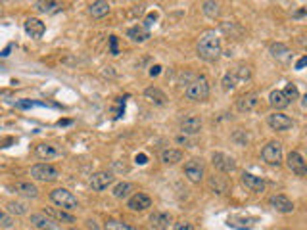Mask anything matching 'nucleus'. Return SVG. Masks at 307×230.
I'll list each match as a JSON object with an SVG mask.
<instances>
[{
    "instance_id": "21",
    "label": "nucleus",
    "mask_w": 307,
    "mask_h": 230,
    "mask_svg": "<svg viewBox=\"0 0 307 230\" xmlns=\"http://www.w3.org/2000/svg\"><path fill=\"white\" fill-rule=\"evenodd\" d=\"M144 98L148 100L150 104H154V106H165V104H167V96H165V92H163V90H159L157 87H150V88H146V90H144Z\"/></svg>"
},
{
    "instance_id": "11",
    "label": "nucleus",
    "mask_w": 307,
    "mask_h": 230,
    "mask_svg": "<svg viewBox=\"0 0 307 230\" xmlns=\"http://www.w3.org/2000/svg\"><path fill=\"white\" fill-rule=\"evenodd\" d=\"M286 165H288V169H290L294 175H298V177H306V173H307L306 159L302 158L300 152H290L288 158H286Z\"/></svg>"
},
{
    "instance_id": "46",
    "label": "nucleus",
    "mask_w": 307,
    "mask_h": 230,
    "mask_svg": "<svg viewBox=\"0 0 307 230\" xmlns=\"http://www.w3.org/2000/svg\"><path fill=\"white\" fill-rule=\"evenodd\" d=\"M10 50H12V46H8V48H4V50L0 52V56H2V58H6V56L10 54Z\"/></svg>"
},
{
    "instance_id": "24",
    "label": "nucleus",
    "mask_w": 307,
    "mask_h": 230,
    "mask_svg": "<svg viewBox=\"0 0 307 230\" xmlns=\"http://www.w3.org/2000/svg\"><path fill=\"white\" fill-rule=\"evenodd\" d=\"M89 14H91L92 18L100 19V18H104V16H108V14H110V4H108V2H104V0L91 2V4H89Z\"/></svg>"
},
{
    "instance_id": "31",
    "label": "nucleus",
    "mask_w": 307,
    "mask_h": 230,
    "mask_svg": "<svg viewBox=\"0 0 307 230\" xmlns=\"http://www.w3.org/2000/svg\"><path fill=\"white\" fill-rule=\"evenodd\" d=\"M232 77L236 79V83H246V81H249V77H251V69H249V66L240 64V66L232 71Z\"/></svg>"
},
{
    "instance_id": "36",
    "label": "nucleus",
    "mask_w": 307,
    "mask_h": 230,
    "mask_svg": "<svg viewBox=\"0 0 307 230\" xmlns=\"http://www.w3.org/2000/svg\"><path fill=\"white\" fill-rule=\"evenodd\" d=\"M282 94H284V98L288 100L290 104L300 98V90H298V87H296V85H292V83H290V85H286V88L282 90Z\"/></svg>"
},
{
    "instance_id": "42",
    "label": "nucleus",
    "mask_w": 307,
    "mask_h": 230,
    "mask_svg": "<svg viewBox=\"0 0 307 230\" xmlns=\"http://www.w3.org/2000/svg\"><path fill=\"white\" fill-rule=\"evenodd\" d=\"M144 4H140V6H134V10H133V16H142L144 14Z\"/></svg>"
},
{
    "instance_id": "32",
    "label": "nucleus",
    "mask_w": 307,
    "mask_h": 230,
    "mask_svg": "<svg viewBox=\"0 0 307 230\" xmlns=\"http://www.w3.org/2000/svg\"><path fill=\"white\" fill-rule=\"evenodd\" d=\"M202 12L208 18H219L221 14V4L219 2H202Z\"/></svg>"
},
{
    "instance_id": "33",
    "label": "nucleus",
    "mask_w": 307,
    "mask_h": 230,
    "mask_svg": "<svg viewBox=\"0 0 307 230\" xmlns=\"http://www.w3.org/2000/svg\"><path fill=\"white\" fill-rule=\"evenodd\" d=\"M104 230H138V229L131 227L129 223L117 221V219H110V221H106V225H104Z\"/></svg>"
},
{
    "instance_id": "16",
    "label": "nucleus",
    "mask_w": 307,
    "mask_h": 230,
    "mask_svg": "<svg viewBox=\"0 0 307 230\" xmlns=\"http://www.w3.org/2000/svg\"><path fill=\"white\" fill-rule=\"evenodd\" d=\"M202 131V117L198 115H186L181 121V132L183 134H198Z\"/></svg>"
},
{
    "instance_id": "23",
    "label": "nucleus",
    "mask_w": 307,
    "mask_h": 230,
    "mask_svg": "<svg viewBox=\"0 0 307 230\" xmlns=\"http://www.w3.org/2000/svg\"><path fill=\"white\" fill-rule=\"evenodd\" d=\"M159 159L165 165H175L183 159V152H181V150H175V148H165V150H161Z\"/></svg>"
},
{
    "instance_id": "5",
    "label": "nucleus",
    "mask_w": 307,
    "mask_h": 230,
    "mask_svg": "<svg viewBox=\"0 0 307 230\" xmlns=\"http://www.w3.org/2000/svg\"><path fill=\"white\" fill-rule=\"evenodd\" d=\"M206 169H204V161L200 158H192L184 163V177L192 182V184H200L204 180Z\"/></svg>"
},
{
    "instance_id": "9",
    "label": "nucleus",
    "mask_w": 307,
    "mask_h": 230,
    "mask_svg": "<svg viewBox=\"0 0 307 230\" xmlns=\"http://www.w3.org/2000/svg\"><path fill=\"white\" fill-rule=\"evenodd\" d=\"M114 175L110 173V171H98V173H94L91 177V186L92 190H96V192H102V190H106L108 186H112L114 184Z\"/></svg>"
},
{
    "instance_id": "1",
    "label": "nucleus",
    "mask_w": 307,
    "mask_h": 230,
    "mask_svg": "<svg viewBox=\"0 0 307 230\" xmlns=\"http://www.w3.org/2000/svg\"><path fill=\"white\" fill-rule=\"evenodd\" d=\"M196 50H198V56H200L202 60H206V62H215V60L221 56V38H219V35L215 33L213 29L202 33L200 38H198Z\"/></svg>"
},
{
    "instance_id": "13",
    "label": "nucleus",
    "mask_w": 307,
    "mask_h": 230,
    "mask_svg": "<svg viewBox=\"0 0 307 230\" xmlns=\"http://www.w3.org/2000/svg\"><path fill=\"white\" fill-rule=\"evenodd\" d=\"M242 184L249 192H255V194H261L265 190V180L261 177L251 175V173H242Z\"/></svg>"
},
{
    "instance_id": "39",
    "label": "nucleus",
    "mask_w": 307,
    "mask_h": 230,
    "mask_svg": "<svg viewBox=\"0 0 307 230\" xmlns=\"http://www.w3.org/2000/svg\"><path fill=\"white\" fill-rule=\"evenodd\" d=\"M110 50H112V54H114V56H117V54H119V50H117V36H115V35H112V36H110Z\"/></svg>"
},
{
    "instance_id": "30",
    "label": "nucleus",
    "mask_w": 307,
    "mask_h": 230,
    "mask_svg": "<svg viewBox=\"0 0 307 230\" xmlns=\"http://www.w3.org/2000/svg\"><path fill=\"white\" fill-rule=\"evenodd\" d=\"M221 31L230 35V38H240L244 35V29L238 23H221Z\"/></svg>"
},
{
    "instance_id": "43",
    "label": "nucleus",
    "mask_w": 307,
    "mask_h": 230,
    "mask_svg": "<svg viewBox=\"0 0 307 230\" xmlns=\"http://www.w3.org/2000/svg\"><path fill=\"white\" fill-rule=\"evenodd\" d=\"M307 64V56H302L298 62H296V69H302V67H306Z\"/></svg>"
},
{
    "instance_id": "7",
    "label": "nucleus",
    "mask_w": 307,
    "mask_h": 230,
    "mask_svg": "<svg viewBox=\"0 0 307 230\" xmlns=\"http://www.w3.org/2000/svg\"><path fill=\"white\" fill-rule=\"evenodd\" d=\"M211 163L217 171H221V173H232V171H236V161H234V158H230V156H227V154H223V152H215L213 156H211Z\"/></svg>"
},
{
    "instance_id": "26",
    "label": "nucleus",
    "mask_w": 307,
    "mask_h": 230,
    "mask_svg": "<svg viewBox=\"0 0 307 230\" xmlns=\"http://www.w3.org/2000/svg\"><path fill=\"white\" fill-rule=\"evenodd\" d=\"M131 192H134V186L131 182H119V184L114 186L112 196L115 197V199H125V197L131 196Z\"/></svg>"
},
{
    "instance_id": "20",
    "label": "nucleus",
    "mask_w": 307,
    "mask_h": 230,
    "mask_svg": "<svg viewBox=\"0 0 307 230\" xmlns=\"http://www.w3.org/2000/svg\"><path fill=\"white\" fill-rule=\"evenodd\" d=\"M25 31L33 38H40L44 35V31H46V27H44V23L38 18H29V19H25Z\"/></svg>"
},
{
    "instance_id": "35",
    "label": "nucleus",
    "mask_w": 307,
    "mask_h": 230,
    "mask_svg": "<svg viewBox=\"0 0 307 230\" xmlns=\"http://www.w3.org/2000/svg\"><path fill=\"white\" fill-rule=\"evenodd\" d=\"M271 54H273V58H286L288 54H290V50H288V46L286 44H282V42H276V44H271Z\"/></svg>"
},
{
    "instance_id": "48",
    "label": "nucleus",
    "mask_w": 307,
    "mask_h": 230,
    "mask_svg": "<svg viewBox=\"0 0 307 230\" xmlns=\"http://www.w3.org/2000/svg\"><path fill=\"white\" fill-rule=\"evenodd\" d=\"M302 16H306V8H302L300 12H296V14H294V18H302Z\"/></svg>"
},
{
    "instance_id": "18",
    "label": "nucleus",
    "mask_w": 307,
    "mask_h": 230,
    "mask_svg": "<svg viewBox=\"0 0 307 230\" xmlns=\"http://www.w3.org/2000/svg\"><path fill=\"white\" fill-rule=\"evenodd\" d=\"M42 213L48 215V217H50L52 221H56V223H75V217H73V215H69L67 211L58 209V207H46Z\"/></svg>"
},
{
    "instance_id": "8",
    "label": "nucleus",
    "mask_w": 307,
    "mask_h": 230,
    "mask_svg": "<svg viewBox=\"0 0 307 230\" xmlns=\"http://www.w3.org/2000/svg\"><path fill=\"white\" fill-rule=\"evenodd\" d=\"M267 123H269V127H271L273 131H280V132L288 131V129L294 127V121H292L288 115L280 113V111H275V113L267 115Z\"/></svg>"
},
{
    "instance_id": "44",
    "label": "nucleus",
    "mask_w": 307,
    "mask_h": 230,
    "mask_svg": "<svg viewBox=\"0 0 307 230\" xmlns=\"http://www.w3.org/2000/svg\"><path fill=\"white\" fill-rule=\"evenodd\" d=\"M159 73H161V66H152V67H150V75H152V77L159 75Z\"/></svg>"
},
{
    "instance_id": "22",
    "label": "nucleus",
    "mask_w": 307,
    "mask_h": 230,
    "mask_svg": "<svg viewBox=\"0 0 307 230\" xmlns=\"http://www.w3.org/2000/svg\"><path fill=\"white\" fill-rule=\"evenodd\" d=\"M127 36H129L133 42H146V40L150 38V31H148V29H144V27L138 23V25H134V27H129V29H127Z\"/></svg>"
},
{
    "instance_id": "14",
    "label": "nucleus",
    "mask_w": 307,
    "mask_h": 230,
    "mask_svg": "<svg viewBox=\"0 0 307 230\" xmlns=\"http://www.w3.org/2000/svg\"><path fill=\"white\" fill-rule=\"evenodd\" d=\"M31 225L38 230H56L58 229V223L52 221L48 215L44 213H33L31 215Z\"/></svg>"
},
{
    "instance_id": "49",
    "label": "nucleus",
    "mask_w": 307,
    "mask_h": 230,
    "mask_svg": "<svg viewBox=\"0 0 307 230\" xmlns=\"http://www.w3.org/2000/svg\"><path fill=\"white\" fill-rule=\"evenodd\" d=\"M69 123H71V121H69V119H60V121H58V125H69Z\"/></svg>"
},
{
    "instance_id": "10",
    "label": "nucleus",
    "mask_w": 307,
    "mask_h": 230,
    "mask_svg": "<svg viewBox=\"0 0 307 230\" xmlns=\"http://www.w3.org/2000/svg\"><path fill=\"white\" fill-rule=\"evenodd\" d=\"M10 190L16 192L18 196L29 197V199L38 196V188H37L33 182H29V180H18V182H12V184H10Z\"/></svg>"
},
{
    "instance_id": "17",
    "label": "nucleus",
    "mask_w": 307,
    "mask_h": 230,
    "mask_svg": "<svg viewBox=\"0 0 307 230\" xmlns=\"http://www.w3.org/2000/svg\"><path fill=\"white\" fill-rule=\"evenodd\" d=\"M269 205H271L275 211H278V213H292V211H294V203H292L286 196H282V194L271 196Z\"/></svg>"
},
{
    "instance_id": "27",
    "label": "nucleus",
    "mask_w": 307,
    "mask_h": 230,
    "mask_svg": "<svg viewBox=\"0 0 307 230\" xmlns=\"http://www.w3.org/2000/svg\"><path fill=\"white\" fill-rule=\"evenodd\" d=\"M269 104H271L275 109H284V107L290 106V102L284 98L282 90H273V92L269 94Z\"/></svg>"
},
{
    "instance_id": "25",
    "label": "nucleus",
    "mask_w": 307,
    "mask_h": 230,
    "mask_svg": "<svg viewBox=\"0 0 307 230\" xmlns=\"http://www.w3.org/2000/svg\"><path fill=\"white\" fill-rule=\"evenodd\" d=\"M35 154L40 158V159H52V158H58L60 156V150L52 144H38L35 148Z\"/></svg>"
},
{
    "instance_id": "12",
    "label": "nucleus",
    "mask_w": 307,
    "mask_h": 230,
    "mask_svg": "<svg viewBox=\"0 0 307 230\" xmlns=\"http://www.w3.org/2000/svg\"><path fill=\"white\" fill-rule=\"evenodd\" d=\"M127 207L131 211H146L148 207H152V197L148 194H142V192L133 194L129 197V201H127Z\"/></svg>"
},
{
    "instance_id": "29",
    "label": "nucleus",
    "mask_w": 307,
    "mask_h": 230,
    "mask_svg": "<svg viewBox=\"0 0 307 230\" xmlns=\"http://www.w3.org/2000/svg\"><path fill=\"white\" fill-rule=\"evenodd\" d=\"M6 211H8L10 215L19 217V215H25V213H27V205H25L23 201H8V203H6Z\"/></svg>"
},
{
    "instance_id": "41",
    "label": "nucleus",
    "mask_w": 307,
    "mask_h": 230,
    "mask_svg": "<svg viewBox=\"0 0 307 230\" xmlns=\"http://www.w3.org/2000/svg\"><path fill=\"white\" fill-rule=\"evenodd\" d=\"M134 161H136L138 165H144L146 161H148V156H146V154H138V156L134 158Z\"/></svg>"
},
{
    "instance_id": "6",
    "label": "nucleus",
    "mask_w": 307,
    "mask_h": 230,
    "mask_svg": "<svg viewBox=\"0 0 307 230\" xmlns=\"http://www.w3.org/2000/svg\"><path fill=\"white\" fill-rule=\"evenodd\" d=\"M261 158L267 165H280L282 163V144L276 140H271L267 146H263Z\"/></svg>"
},
{
    "instance_id": "50",
    "label": "nucleus",
    "mask_w": 307,
    "mask_h": 230,
    "mask_svg": "<svg viewBox=\"0 0 307 230\" xmlns=\"http://www.w3.org/2000/svg\"><path fill=\"white\" fill-rule=\"evenodd\" d=\"M67 230H83V229H77V227H71V229H67Z\"/></svg>"
},
{
    "instance_id": "4",
    "label": "nucleus",
    "mask_w": 307,
    "mask_h": 230,
    "mask_svg": "<svg viewBox=\"0 0 307 230\" xmlns=\"http://www.w3.org/2000/svg\"><path fill=\"white\" fill-rule=\"evenodd\" d=\"M31 178L40 182H54L60 178V171L50 163H37L31 167Z\"/></svg>"
},
{
    "instance_id": "37",
    "label": "nucleus",
    "mask_w": 307,
    "mask_h": 230,
    "mask_svg": "<svg viewBox=\"0 0 307 230\" xmlns=\"http://www.w3.org/2000/svg\"><path fill=\"white\" fill-rule=\"evenodd\" d=\"M221 85H223V90L229 92V90H232V88L236 87V79L232 77V73H227V75L223 77V83H221Z\"/></svg>"
},
{
    "instance_id": "45",
    "label": "nucleus",
    "mask_w": 307,
    "mask_h": 230,
    "mask_svg": "<svg viewBox=\"0 0 307 230\" xmlns=\"http://www.w3.org/2000/svg\"><path fill=\"white\" fill-rule=\"evenodd\" d=\"M177 142H179V144H184V146H190V142H188L186 136H177Z\"/></svg>"
},
{
    "instance_id": "2",
    "label": "nucleus",
    "mask_w": 307,
    "mask_h": 230,
    "mask_svg": "<svg viewBox=\"0 0 307 230\" xmlns=\"http://www.w3.org/2000/svg\"><path fill=\"white\" fill-rule=\"evenodd\" d=\"M184 96L192 102H206L210 98V83L206 77H194L192 83L186 87L184 90Z\"/></svg>"
},
{
    "instance_id": "15",
    "label": "nucleus",
    "mask_w": 307,
    "mask_h": 230,
    "mask_svg": "<svg viewBox=\"0 0 307 230\" xmlns=\"http://www.w3.org/2000/svg\"><path fill=\"white\" fill-rule=\"evenodd\" d=\"M257 104H259V96H257L255 92H248V94H244V96H240V98L236 100V107H238V111H242V113L253 111V109L257 107Z\"/></svg>"
},
{
    "instance_id": "40",
    "label": "nucleus",
    "mask_w": 307,
    "mask_h": 230,
    "mask_svg": "<svg viewBox=\"0 0 307 230\" xmlns=\"http://www.w3.org/2000/svg\"><path fill=\"white\" fill-rule=\"evenodd\" d=\"M173 230H194L192 223H186V221H181V223H175Z\"/></svg>"
},
{
    "instance_id": "3",
    "label": "nucleus",
    "mask_w": 307,
    "mask_h": 230,
    "mask_svg": "<svg viewBox=\"0 0 307 230\" xmlns=\"http://www.w3.org/2000/svg\"><path fill=\"white\" fill-rule=\"evenodd\" d=\"M50 199H52V203L58 205V209H63V211H75L79 207L77 197L65 188H54L50 192Z\"/></svg>"
},
{
    "instance_id": "38",
    "label": "nucleus",
    "mask_w": 307,
    "mask_h": 230,
    "mask_svg": "<svg viewBox=\"0 0 307 230\" xmlns=\"http://www.w3.org/2000/svg\"><path fill=\"white\" fill-rule=\"evenodd\" d=\"M14 225V219L8 215V213H2L0 211V227H4V229H10Z\"/></svg>"
},
{
    "instance_id": "34",
    "label": "nucleus",
    "mask_w": 307,
    "mask_h": 230,
    "mask_svg": "<svg viewBox=\"0 0 307 230\" xmlns=\"http://www.w3.org/2000/svg\"><path fill=\"white\" fill-rule=\"evenodd\" d=\"M227 180H223V178H219V177H211L210 178V188L215 190L217 194H225L227 192Z\"/></svg>"
},
{
    "instance_id": "47",
    "label": "nucleus",
    "mask_w": 307,
    "mask_h": 230,
    "mask_svg": "<svg viewBox=\"0 0 307 230\" xmlns=\"http://www.w3.org/2000/svg\"><path fill=\"white\" fill-rule=\"evenodd\" d=\"M87 227H89V229H92V230H98V227H96V223H94V221H87Z\"/></svg>"
},
{
    "instance_id": "19",
    "label": "nucleus",
    "mask_w": 307,
    "mask_h": 230,
    "mask_svg": "<svg viewBox=\"0 0 307 230\" xmlns=\"http://www.w3.org/2000/svg\"><path fill=\"white\" fill-rule=\"evenodd\" d=\"M171 223V217L169 213H161V211H155L150 215V229L152 230H167Z\"/></svg>"
},
{
    "instance_id": "28",
    "label": "nucleus",
    "mask_w": 307,
    "mask_h": 230,
    "mask_svg": "<svg viewBox=\"0 0 307 230\" xmlns=\"http://www.w3.org/2000/svg\"><path fill=\"white\" fill-rule=\"evenodd\" d=\"M35 8H37L38 12H42V14H56V12H60L63 6H61L60 2L46 0V2H35Z\"/></svg>"
}]
</instances>
